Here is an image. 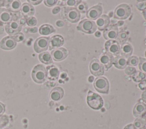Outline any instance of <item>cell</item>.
Wrapping results in <instances>:
<instances>
[{"mask_svg": "<svg viewBox=\"0 0 146 129\" xmlns=\"http://www.w3.org/2000/svg\"><path fill=\"white\" fill-rule=\"evenodd\" d=\"M31 77L33 81L37 84L44 82L47 78L46 68L43 65H36L32 70Z\"/></svg>", "mask_w": 146, "mask_h": 129, "instance_id": "obj_1", "label": "cell"}, {"mask_svg": "<svg viewBox=\"0 0 146 129\" xmlns=\"http://www.w3.org/2000/svg\"><path fill=\"white\" fill-rule=\"evenodd\" d=\"M87 102L88 105L94 110H99L103 106V100L101 96L92 91L88 93Z\"/></svg>", "mask_w": 146, "mask_h": 129, "instance_id": "obj_2", "label": "cell"}, {"mask_svg": "<svg viewBox=\"0 0 146 129\" xmlns=\"http://www.w3.org/2000/svg\"><path fill=\"white\" fill-rule=\"evenodd\" d=\"M96 29L97 26L95 22L88 19H84L81 20L77 26L78 30L88 34H93L96 31Z\"/></svg>", "mask_w": 146, "mask_h": 129, "instance_id": "obj_3", "label": "cell"}, {"mask_svg": "<svg viewBox=\"0 0 146 129\" xmlns=\"http://www.w3.org/2000/svg\"><path fill=\"white\" fill-rule=\"evenodd\" d=\"M131 13V9L130 6L125 3H123L117 6L115 10L113 16L114 18L124 20L128 18Z\"/></svg>", "mask_w": 146, "mask_h": 129, "instance_id": "obj_4", "label": "cell"}, {"mask_svg": "<svg viewBox=\"0 0 146 129\" xmlns=\"http://www.w3.org/2000/svg\"><path fill=\"white\" fill-rule=\"evenodd\" d=\"M94 86L95 90L99 93L108 94L109 91V82L108 80L103 76L98 77L94 82Z\"/></svg>", "mask_w": 146, "mask_h": 129, "instance_id": "obj_5", "label": "cell"}, {"mask_svg": "<svg viewBox=\"0 0 146 129\" xmlns=\"http://www.w3.org/2000/svg\"><path fill=\"white\" fill-rule=\"evenodd\" d=\"M63 13L65 18L71 23H76L80 20V13L76 7H65Z\"/></svg>", "mask_w": 146, "mask_h": 129, "instance_id": "obj_6", "label": "cell"}, {"mask_svg": "<svg viewBox=\"0 0 146 129\" xmlns=\"http://www.w3.org/2000/svg\"><path fill=\"white\" fill-rule=\"evenodd\" d=\"M50 38L46 36L39 37L35 41L34 49L36 53H42L47 50L49 47Z\"/></svg>", "mask_w": 146, "mask_h": 129, "instance_id": "obj_7", "label": "cell"}, {"mask_svg": "<svg viewBox=\"0 0 146 129\" xmlns=\"http://www.w3.org/2000/svg\"><path fill=\"white\" fill-rule=\"evenodd\" d=\"M106 52L113 56H119L120 52V44L115 40H107L104 44Z\"/></svg>", "mask_w": 146, "mask_h": 129, "instance_id": "obj_8", "label": "cell"}, {"mask_svg": "<svg viewBox=\"0 0 146 129\" xmlns=\"http://www.w3.org/2000/svg\"><path fill=\"white\" fill-rule=\"evenodd\" d=\"M90 70L94 76L100 77L104 73V67L98 59H95L90 62Z\"/></svg>", "mask_w": 146, "mask_h": 129, "instance_id": "obj_9", "label": "cell"}, {"mask_svg": "<svg viewBox=\"0 0 146 129\" xmlns=\"http://www.w3.org/2000/svg\"><path fill=\"white\" fill-rule=\"evenodd\" d=\"M103 7L100 4L90 7L86 12V16L90 20L98 19L102 14Z\"/></svg>", "mask_w": 146, "mask_h": 129, "instance_id": "obj_10", "label": "cell"}, {"mask_svg": "<svg viewBox=\"0 0 146 129\" xmlns=\"http://www.w3.org/2000/svg\"><path fill=\"white\" fill-rule=\"evenodd\" d=\"M119 34V30L117 25L108 26L104 31L103 35L107 40H112L116 39Z\"/></svg>", "mask_w": 146, "mask_h": 129, "instance_id": "obj_11", "label": "cell"}, {"mask_svg": "<svg viewBox=\"0 0 146 129\" xmlns=\"http://www.w3.org/2000/svg\"><path fill=\"white\" fill-rule=\"evenodd\" d=\"M22 25L17 20H12L5 26V31L10 36H13L22 30Z\"/></svg>", "mask_w": 146, "mask_h": 129, "instance_id": "obj_12", "label": "cell"}, {"mask_svg": "<svg viewBox=\"0 0 146 129\" xmlns=\"http://www.w3.org/2000/svg\"><path fill=\"white\" fill-rule=\"evenodd\" d=\"M17 45V41L13 36L3 38L0 41V48L4 50H11Z\"/></svg>", "mask_w": 146, "mask_h": 129, "instance_id": "obj_13", "label": "cell"}, {"mask_svg": "<svg viewBox=\"0 0 146 129\" xmlns=\"http://www.w3.org/2000/svg\"><path fill=\"white\" fill-rule=\"evenodd\" d=\"M68 53V51L66 48L60 47L53 49L51 52V55L54 61H60L67 57Z\"/></svg>", "mask_w": 146, "mask_h": 129, "instance_id": "obj_14", "label": "cell"}, {"mask_svg": "<svg viewBox=\"0 0 146 129\" xmlns=\"http://www.w3.org/2000/svg\"><path fill=\"white\" fill-rule=\"evenodd\" d=\"M64 43V38L60 35H55L50 38L49 49H56L60 48Z\"/></svg>", "mask_w": 146, "mask_h": 129, "instance_id": "obj_15", "label": "cell"}, {"mask_svg": "<svg viewBox=\"0 0 146 129\" xmlns=\"http://www.w3.org/2000/svg\"><path fill=\"white\" fill-rule=\"evenodd\" d=\"M113 59L114 57L113 56L106 52L103 53L100 56L99 60L102 64L104 67H105V68L107 70L112 66L113 62Z\"/></svg>", "mask_w": 146, "mask_h": 129, "instance_id": "obj_16", "label": "cell"}, {"mask_svg": "<svg viewBox=\"0 0 146 129\" xmlns=\"http://www.w3.org/2000/svg\"><path fill=\"white\" fill-rule=\"evenodd\" d=\"M110 20L109 16L103 14L102 15L96 22V25L99 30L104 31L110 24Z\"/></svg>", "mask_w": 146, "mask_h": 129, "instance_id": "obj_17", "label": "cell"}, {"mask_svg": "<svg viewBox=\"0 0 146 129\" xmlns=\"http://www.w3.org/2000/svg\"><path fill=\"white\" fill-rule=\"evenodd\" d=\"M13 19L12 13L7 9L0 8V22L3 24H7L11 22Z\"/></svg>", "mask_w": 146, "mask_h": 129, "instance_id": "obj_18", "label": "cell"}, {"mask_svg": "<svg viewBox=\"0 0 146 129\" xmlns=\"http://www.w3.org/2000/svg\"><path fill=\"white\" fill-rule=\"evenodd\" d=\"M22 13L26 18L31 17L34 15L35 9L34 7L29 3L25 2L21 6Z\"/></svg>", "mask_w": 146, "mask_h": 129, "instance_id": "obj_19", "label": "cell"}, {"mask_svg": "<svg viewBox=\"0 0 146 129\" xmlns=\"http://www.w3.org/2000/svg\"><path fill=\"white\" fill-rule=\"evenodd\" d=\"M146 112V105L142 102L137 103L133 110V114L134 116L137 118H141L143 116Z\"/></svg>", "mask_w": 146, "mask_h": 129, "instance_id": "obj_20", "label": "cell"}, {"mask_svg": "<svg viewBox=\"0 0 146 129\" xmlns=\"http://www.w3.org/2000/svg\"><path fill=\"white\" fill-rule=\"evenodd\" d=\"M6 3L7 9L11 13H17L21 10V3L19 1H7Z\"/></svg>", "mask_w": 146, "mask_h": 129, "instance_id": "obj_21", "label": "cell"}, {"mask_svg": "<svg viewBox=\"0 0 146 129\" xmlns=\"http://www.w3.org/2000/svg\"><path fill=\"white\" fill-rule=\"evenodd\" d=\"M47 77L50 80H56L59 76V70L55 65L48 66L46 68Z\"/></svg>", "mask_w": 146, "mask_h": 129, "instance_id": "obj_22", "label": "cell"}, {"mask_svg": "<svg viewBox=\"0 0 146 129\" xmlns=\"http://www.w3.org/2000/svg\"><path fill=\"white\" fill-rule=\"evenodd\" d=\"M133 52V48L131 44L129 43H125L124 44H122L120 47V54L121 55V56H123L125 58L129 57L131 56V55L132 54Z\"/></svg>", "mask_w": 146, "mask_h": 129, "instance_id": "obj_23", "label": "cell"}, {"mask_svg": "<svg viewBox=\"0 0 146 129\" xmlns=\"http://www.w3.org/2000/svg\"><path fill=\"white\" fill-rule=\"evenodd\" d=\"M64 95V90L60 87H56L52 89L50 93L51 99L54 101L60 100Z\"/></svg>", "mask_w": 146, "mask_h": 129, "instance_id": "obj_24", "label": "cell"}, {"mask_svg": "<svg viewBox=\"0 0 146 129\" xmlns=\"http://www.w3.org/2000/svg\"><path fill=\"white\" fill-rule=\"evenodd\" d=\"M113 64L116 68L123 69L127 66V61L126 58L121 56H117L114 58Z\"/></svg>", "mask_w": 146, "mask_h": 129, "instance_id": "obj_25", "label": "cell"}, {"mask_svg": "<svg viewBox=\"0 0 146 129\" xmlns=\"http://www.w3.org/2000/svg\"><path fill=\"white\" fill-rule=\"evenodd\" d=\"M55 32V29L52 26L48 24L42 25L39 28V32L43 35H48Z\"/></svg>", "mask_w": 146, "mask_h": 129, "instance_id": "obj_26", "label": "cell"}, {"mask_svg": "<svg viewBox=\"0 0 146 129\" xmlns=\"http://www.w3.org/2000/svg\"><path fill=\"white\" fill-rule=\"evenodd\" d=\"M38 57L40 61L44 64L48 65L52 63V58L51 57V53H50L48 52H44L40 53H39Z\"/></svg>", "mask_w": 146, "mask_h": 129, "instance_id": "obj_27", "label": "cell"}, {"mask_svg": "<svg viewBox=\"0 0 146 129\" xmlns=\"http://www.w3.org/2000/svg\"><path fill=\"white\" fill-rule=\"evenodd\" d=\"M146 75L140 71H136V73L132 75V78L135 82H140L145 78Z\"/></svg>", "mask_w": 146, "mask_h": 129, "instance_id": "obj_28", "label": "cell"}, {"mask_svg": "<svg viewBox=\"0 0 146 129\" xmlns=\"http://www.w3.org/2000/svg\"><path fill=\"white\" fill-rule=\"evenodd\" d=\"M128 38V34L125 32V31H120L119 34L118 35L116 38L117 40V42L120 44H124L126 43V41L127 40Z\"/></svg>", "mask_w": 146, "mask_h": 129, "instance_id": "obj_29", "label": "cell"}, {"mask_svg": "<svg viewBox=\"0 0 146 129\" xmlns=\"http://www.w3.org/2000/svg\"><path fill=\"white\" fill-rule=\"evenodd\" d=\"M133 124L136 129H141L146 125V120L141 118H137L134 121V123Z\"/></svg>", "mask_w": 146, "mask_h": 129, "instance_id": "obj_30", "label": "cell"}, {"mask_svg": "<svg viewBox=\"0 0 146 129\" xmlns=\"http://www.w3.org/2000/svg\"><path fill=\"white\" fill-rule=\"evenodd\" d=\"M127 65L130 66H135L139 64V57L136 56H131L128 58Z\"/></svg>", "mask_w": 146, "mask_h": 129, "instance_id": "obj_31", "label": "cell"}, {"mask_svg": "<svg viewBox=\"0 0 146 129\" xmlns=\"http://www.w3.org/2000/svg\"><path fill=\"white\" fill-rule=\"evenodd\" d=\"M139 68L140 72L146 74V59L143 57L139 58Z\"/></svg>", "mask_w": 146, "mask_h": 129, "instance_id": "obj_32", "label": "cell"}, {"mask_svg": "<svg viewBox=\"0 0 146 129\" xmlns=\"http://www.w3.org/2000/svg\"><path fill=\"white\" fill-rule=\"evenodd\" d=\"M88 5L87 4L86 2H81L80 3H79L78 5V6L76 7V8L78 9V10L80 13H86L87 11V10H88Z\"/></svg>", "mask_w": 146, "mask_h": 129, "instance_id": "obj_33", "label": "cell"}, {"mask_svg": "<svg viewBox=\"0 0 146 129\" xmlns=\"http://www.w3.org/2000/svg\"><path fill=\"white\" fill-rule=\"evenodd\" d=\"M26 22L27 26L33 27H34L36 25L37 20L35 17L31 16V17H29L28 18H26Z\"/></svg>", "mask_w": 146, "mask_h": 129, "instance_id": "obj_34", "label": "cell"}, {"mask_svg": "<svg viewBox=\"0 0 146 129\" xmlns=\"http://www.w3.org/2000/svg\"><path fill=\"white\" fill-rule=\"evenodd\" d=\"M136 72V69L135 67L133 66H127L125 68V73L127 75H129V76H131V75H133Z\"/></svg>", "mask_w": 146, "mask_h": 129, "instance_id": "obj_35", "label": "cell"}, {"mask_svg": "<svg viewBox=\"0 0 146 129\" xmlns=\"http://www.w3.org/2000/svg\"><path fill=\"white\" fill-rule=\"evenodd\" d=\"M65 2H66V4L67 5L69 6V7H72V6H75V7H76L78 6V5L79 3H80L82 2V1L68 0V1H66Z\"/></svg>", "mask_w": 146, "mask_h": 129, "instance_id": "obj_36", "label": "cell"}, {"mask_svg": "<svg viewBox=\"0 0 146 129\" xmlns=\"http://www.w3.org/2000/svg\"><path fill=\"white\" fill-rule=\"evenodd\" d=\"M13 38H14L15 40L16 41H18V42H20V41H22L23 40V39H25V36L23 35V34L22 33H21V32H19L14 35L13 36Z\"/></svg>", "mask_w": 146, "mask_h": 129, "instance_id": "obj_37", "label": "cell"}, {"mask_svg": "<svg viewBox=\"0 0 146 129\" xmlns=\"http://www.w3.org/2000/svg\"><path fill=\"white\" fill-rule=\"evenodd\" d=\"M140 3H137L136 5V7L138 10L140 11H144L146 10V2L140 1Z\"/></svg>", "mask_w": 146, "mask_h": 129, "instance_id": "obj_38", "label": "cell"}, {"mask_svg": "<svg viewBox=\"0 0 146 129\" xmlns=\"http://www.w3.org/2000/svg\"><path fill=\"white\" fill-rule=\"evenodd\" d=\"M44 4L47 7H52L56 4L58 1L56 0H45L43 1Z\"/></svg>", "mask_w": 146, "mask_h": 129, "instance_id": "obj_39", "label": "cell"}, {"mask_svg": "<svg viewBox=\"0 0 146 129\" xmlns=\"http://www.w3.org/2000/svg\"><path fill=\"white\" fill-rule=\"evenodd\" d=\"M139 88L142 90H146V78L139 82L138 85Z\"/></svg>", "mask_w": 146, "mask_h": 129, "instance_id": "obj_40", "label": "cell"}, {"mask_svg": "<svg viewBox=\"0 0 146 129\" xmlns=\"http://www.w3.org/2000/svg\"><path fill=\"white\" fill-rule=\"evenodd\" d=\"M5 111V106L1 102H0V116H2Z\"/></svg>", "mask_w": 146, "mask_h": 129, "instance_id": "obj_41", "label": "cell"}, {"mask_svg": "<svg viewBox=\"0 0 146 129\" xmlns=\"http://www.w3.org/2000/svg\"><path fill=\"white\" fill-rule=\"evenodd\" d=\"M42 2V0H39V1H30V0H28V2H29V3L30 5H38L39 3H40Z\"/></svg>", "mask_w": 146, "mask_h": 129, "instance_id": "obj_42", "label": "cell"}, {"mask_svg": "<svg viewBox=\"0 0 146 129\" xmlns=\"http://www.w3.org/2000/svg\"><path fill=\"white\" fill-rule=\"evenodd\" d=\"M60 7L56 6V7H54V8L52 9V13L53 14H56L57 13H58L60 11Z\"/></svg>", "mask_w": 146, "mask_h": 129, "instance_id": "obj_43", "label": "cell"}, {"mask_svg": "<svg viewBox=\"0 0 146 129\" xmlns=\"http://www.w3.org/2000/svg\"><path fill=\"white\" fill-rule=\"evenodd\" d=\"M55 24H56V25L58 27H63V26L64 25V22H63V21L60 20H57V21L56 22Z\"/></svg>", "mask_w": 146, "mask_h": 129, "instance_id": "obj_44", "label": "cell"}, {"mask_svg": "<svg viewBox=\"0 0 146 129\" xmlns=\"http://www.w3.org/2000/svg\"><path fill=\"white\" fill-rule=\"evenodd\" d=\"M124 129H136V127L134 126V125L133 124H129L128 125H127Z\"/></svg>", "mask_w": 146, "mask_h": 129, "instance_id": "obj_45", "label": "cell"}, {"mask_svg": "<svg viewBox=\"0 0 146 129\" xmlns=\"http://www.w3.org/2000/svg\"><path fill=\"white\" fill-rule=\"evenodd\" d=\"M29 31L30 32H31V33H35L38 31V29H37V27H33L32 28H30L29 29Z\"/></svg>", "mask_w": 146, "mask_h": 129, "instance_id": "obj_46", "label": "cell"}, {"mask_svg": "<svg viewBox=\"0 0 146 129\" xmlns=\"http://www.w3.org/2000/svg\"><path fill=\"white\" fill-rule=\"evenodd\" d=\"M141 98L143 101L146 103V90H144L141 94Z\"/></svg>", "mask_w": 146, "mask_h": 129, "instance_id": "obj_47", "label": "cell"}, {"mask_svg": "<svg viewBox=\"0 0 146 129\" xmlns=\"http://www.w3.org/2000/svg\"><path fill=\"white\" fill-rule=\"evenodd\" d=\"M93 80H94V77L93 76H90V77H89V78H88V81L89 82H92V81H93Z\"/></svg>", "mask_w": 146, "mask_h": 129, "instance_id": "obj_48", "label": "cell"}, {"mask_svg": "<svg viewBox=\"0 0 146 129\" xmlns=\"http://www.w3.org/2000/svg\"><path fill=\"white\" fill-rule=\"evenodd\" d=\"M143 16H144V19L146 20V10H144V11H143Z\"/></svg>", "mask_w": 146, "mask_h": 129, "instance_id": "obj_49", "label": "cell"}, {"mask_svg": "<svg viewBox=\"0 0 146 129\" xmlns=\"http://www.w3.org/2000/svg\"><path fill=\"white\" fill-rule=\"evenodd\" d=\"M95 36L97 37H100V33L99 32H96V33L95 34Z\"/></svg>", "mask_w": 146, "mask_h": 129, "instance_id": "obj_50", "label": "cell"}, {"mask_svg": "<svg viewBox=\"0 0 146 129\" xmlns=\"http://www.w3.org/2000/svg\"><path fill=\"white\" fill-rule=\"evenodd\" d=\"M143 118H144V119H145L146 120V112H145V114L143 115Z\"/></svg>", "mask_w": 146, "mask_h": 129, "instance_id": "obj_51", "label": "cell"}, {"mask_svg": "<svg viewBox=\"0 0 146 129\" xmlns=\"http://www.w3.org/2000/svg\"><path fill=\"white\" fill-rule=\"evenodd\" d=\"M145 57H146V51H145Z\"/></svg>", "mask_w": 146, "mask_h": 129, "instance_id": "obj_52", "label": "cell"}, {"mask_svg": "<svg viewBox=\"0 0 146 129\" xmlns=\"http://www.w3.org/2000/svg\"><path fill=\"white\" fill-rule=\"evenodd\" d=\"M0 129H1V128H0Z\"/></svg>", "mask_w": 146, "mask_h": 129, "instance_id": "obj_53", "label": "cell"}]
</instances>
